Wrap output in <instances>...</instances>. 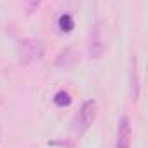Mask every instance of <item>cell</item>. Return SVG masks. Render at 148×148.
Here are the masks:
<instances>
[{
	"instance_id": "cell-1",
	"label": "cell",
	"mask_w": 148,
	"mask_h": 148,
	"mask_svg": "<svg viewBox=\"0 0 148 148\" xmlns=\"http://www.w3.org/2000/svg\"><path fill=\"white\" fill-rule=\"evenodd\" d=\"M96 112H98V103L94 99H87L82 103L80 110L71 120V131L77 138L84 136L89 131V127L92 125V122L96 119Z\"/></svg>"
},
{
	"instance_id": "cell-2",
	"label": "cell",
	"mask_w": 148,
	"mask_h": 148,
	"mask_svg": "<svg viewBox=\"0 0 148 148\" xmlns=\"http://www.w3.org/2000/svg\"><path fill=\"white\" fill-rule=\"evenodd\" d=\"M45 54V44L38 38H23L18 44V56L23 64H35L42 61Z\"/></svg>"
},
{
	"instance_id": "cell-3",
	"label": "cell",
	"mask_w": 148,
	"mask_h": 148,
	"mask_svg": "<svg viewBox=\"0 0 148 148\" xmlns=\"http://www.w3.org/2000/svg\"><path fill=\"white\" fill-rule=\"evenodd\" d=\"M131 139H132V127L129 117H122L117 125V141L115 148H131Z\"/></svg>"
},
{
	"instance_id": "cell-4",
	"label": "cell",
	"mask_w": 148,
	"mask_h": 148,
	"mask_svg": "<svg viewBox=\"0 0 148 148\" xmlns=\"http://www.w3.org/2000/svg\"><path fill=\"white\" fill-rule=\"evenodd\" d=\"M80 61V54L77 49H73V47H66L64 51H61L54 61V64L58 68H63V70H68V68H73L77 63Z\"/></svg>"
},
{
	"instance_id": "cell-5",
	"label": "cell",
	"mask_w": 148,
	"mask_h": 148,
	"mask_svg": "<svg viewBox=\"0 0 148 148\" xmlns=\"http://www.w3.org/2000/svg\"><path fill=\"white\" fill-rule=\"evenodd\" d=\"M103 52H105V44L101 42V30H99V25L96 23L89 35V56L92 59H99Z\"/></svg>"
},
{
	"instance_id": "cell-6",
	"label": "cell",
	"mask_w": 148,
	"mask_h": 148,
	"mask_svg": "<svg viewBox=\"0 0 148 148\" xmlns=\"http://www.w3.org/2000/svg\"><path fill=\"white\" fill-rule=\"evenodd\" d=\"M131 89H132V99H138L139 96V75H138V59H131Z\"/></svg>"
},
{
	"instance_id": "cell-7",
	"label": "cell",
	"mask_w": 148,
	"mask_h": 148,
	"mask_svg": "<svg viewBox=\"0 0 148 148\" xmlns=\"http://www.w3.org/2000/svg\"><path fill=\"white\" fill-rule=\"evenodd\" d=\"M58 28L61 33H70L73 32V28H75V19H73V16L70 12H63L59 18H58Z\"/></svg>"
},
{
	"instance_id": "cell-8",
	"label": "cell",
	"mask_w": 148,
	"mask_h": 148,
	"mask_svg": "<svg viewBox=\"0 0 148 148\" xmlns=\"http://www.w3.org/2000/svg\"><path fill=\"white\" fill-rule=\"evenodd\" d=\"M52 99H54V105L59 106V108H64V106H70L71 105V96L66 91H58Z\"/></svg>"
},
{
	"instance_id": "cell-9",
	"label": "cell",
	"mask_w": 148,
	"mask_h": 148,
	"mask_svg": "<svg viewBox=\"0 0 148 148\" xmlns=\"http://www.w3.org/2000/svg\"><path fill=\"white\" fill-rule=\"evenodd\" d=\"M2 101H4V98H2V94H0V105H2Z\"/></svg>"
}]
</instances>
